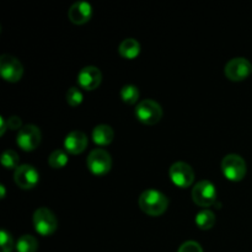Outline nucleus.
Listing matches in <instances>:
<instances>
[{"label":"nucleus","instance_id":"5701e85b","mask_svg":"<svg viewBox=\"0 0 252 252\" xmlns=\"http://www.w3.org/2000/svg\"><path fill=\"white\" fill-rule=\"evenodd\" d=\"M0 248L1 252H11L14 249V240H12L11 234L6 230L0 231Z\"/></svg>","mask_w":252,"mask_h":252},{"label":"nucleus","instance_id":"6ab92c4d","mask_svg":"<svg viewBox=\"0 0 252 252\" xmlns=\"http://www.w3.org/2000/svg\"><path fill=\"white\" fill-rule=\"evenodd\" d=\"M48 164L51 165L53 169H62L68 164V154L64 150L57 149L49 155Z\"/></svg>","mask_w":252,"mask_h":252},{"label":"nucleus","instance_id":"aec40b11","mask_svg":"<svg viewBox=\"0 0 252 252\" xmlns=\"http://www.w3.org/2000/svg\"><path fill=\"white\" fill-rule=\"evenodd\" d=\"M121 97L128 105H133L138 101L139 98V90H138L137 86L134 85H125L122 89H121Z\"/></svg>","mask_w":252,"mask_h":252},{"label":"nucleus","instance_id":"423d86ee","mask_svg":"<svg viewBox=\"0 0 252 252\" xmlns=\"http://www.w3.org/2000/svg\"><path fill=\"white\" fill-rule=\"evenodd\" d=\"M41 130L34 125H26L19 130L16 143L25 152H32L41 143Z\"/></svg>","mask_w":252,"mask_h":252},{"label":"nucleus","instance_id":"2eb2a0df","mask_svg":"<svg viewBox=\"0 0 252 252\" xmlns=\"http://www.w3.org/2000/svg\"><path fill=\"white\" fill-rule=\"evenodd\" d=\"M115 133L108 125H98L93 130V140L97 145H108L113 140Z\"/></svg>","mask_w":252,"mask_h":252},{"label":"nucleus","instance_id":"f257e3e1","mask_svg":"<svg viewBox=\"0 0 252 252\" xmlns=\"http://www.w3.org/2000/svg\"><path fill=\"white\" fill-rule=\"evenodd\" d=\"M169 206V199L157 189H147L139 197V207L144 213L152 217L161 216Z\"/></svg>","mask_w":252,"mask_h":252},{"label":"nucleus","instance_id":"a211bd4d","mask_svg":"<svg viewBox=\"0 0 252 252\" xmlns=\"http://www.w3.org/2000/svg\"><path fill=\"white\" fill-rule=\"evenodd\" d=\"M15 248L17 252H36L38 249V243L32 235H22L16 241Z\"/></svg>","mask_w":252,"mask_h":252},{"label":"nucleus","instance_id":"9b49d317","mask_svg":"<svg viewBox=\"0 0 252 252\" xmlns=\"http://www.w3.org/2000/svg\"><path fill=\"white\" fill-rule=\"evenodd\" d=\"M14 180L20 189H33L39 181V174L32 165H20L14 174Z\"/></svg>","mask_w":252,"mask_h":252},{"label":"nucleus","instance_id":"a878e982","mask_svg":"<svg viewBox=\"0 0 252 252\" xmlns=\"http://www.w3.org/2000/svg\"><path fill=\"white\" fill-rule=\"evenodd\" d=\"M0 123H1V129H0V134H4L5 129H6V122H5L4 117H0Z\"/></svg>","mask_w":252,"mask_h":252},{"label":"nucleus","instance_id":"9d476101","mask_svg":"<svg viewBox=\"0 0 252 252\" xmlns=\"http://www.w3.org/2000/svg\"><path fill=\"white\" fill-rule=\"evenodd\" d=\"M224 73L226 78L233 81L245 80L252 73V65L246 58H233L226 63Z\"/></svg>","mask_w":252,"mask_h":252},{"label":"nucleus","instance_id":"20e7f679","mask_svg":"<svg viewBox=\"0 0 252 252\" xmlns=\"http://www.w3.org/2000/svg\"><path fill=\"white\" fill-rule=\"evenodd\" d=\"M135 116L144 125H155L162 117V108L153 100H143L135 107Z\"/></svg>","mask_w":252,"mask_h":252},{"label":"nucleus","instance_id":"4be33fe9","mask_svg":"<svg viewBox=\"0 0 252 252\" xmlns=\"http://www.w3.org/2000/svg\"><path fill=\"white\" fill-rule=\"evenodd\" d=\"M83 93H81L80 89L78 88H70L68 91H66V102L70 106L75 107V106H79L81 102H83Z\"/></svg>","mask_w":252,"mask_h":252},{"label":"nucleus","instance_id":"b1692460","mask_svg":"<svg viewBox=\"0 0 252 252\" xmlns=\"http://www.w3.org/2000/svg\"><path fill=\"white\" fill-rule=\"evenodd\" d=\"M177 252H203V249L196 241H186L180 246Z\"/></svg>","mask_w":252,"mask_h":252},{"label":"nucleus","instance_id":"0eeeda50","mask_svg":"<svg viewBox=\"0 0 252 252\" xmlns=\"http://www.w3.org/2000/svg\"><path fill=\"white\" fill-rule=\"evenodd\" d=\"M0 74L6 81L16 83L22 78L24 66H22L21 62L15 58L14 56L2 54L0 57Z\"/></svg>","mask_w":252,"mask_h":252},{"label":"nucleus","instance_id":"ddd939ff","mask_svg":"<svg viewBox=\"0 0 252 252\" xmlns=\"http://www.w3.org/2000/svg\"><path fill=\"white\" fill-rule=\"evenodd\" d=\"M93 15V6L86 1H76L70 6L68 11L69 20L73 24L83 25L91 19Z\"/></svg>","mask_w":252,"mask_h":252},{"label":"nucleus","instance_id":"39448f33","mask_svg":"<svg viewBox=\"0 0 252 252\" xmlns=\"http://www.w3.org/2000/svg\"><path fill=\"white\" fill-rule=\"evenodd\" d=\"M88 169L96 176H102L106 175L111 170L112 166V159L111 155L103 149H94L89 154L88 160Z\"/></svg>","mask_w":252,"mask_h":252},{"label":"nucleus","instance_id":"7ed1b4c3","mask_svg":"<svg viewBox=\"0 0 252 252\" xmlns=\"http://www.w3.org/2000/svg\"><path fill=\"white\" fill-rule=\"evenodd\" d=\"M33 225L38 234L43 236L52 235L58 228V221L56 216L48 208H38L33 214Z\"/></svg>","mask_w":252,"mask_h":252},{"label":"nucleus","instance_id":"f8f14e48","mask_svg":"<svg viewBox=\"0 0 252 252\" xmlns=\"http://www.w3.org/2000/svg\"><path fill=\"white\" fill-rule=\"evenodd\" d=\"M102 80V74L96 66L89 65L81 69L78 74V83L85 90H95Z\"/></svg>","mask_w":252,"mask_h":252},{"label":"nucleus","instance_id":"bb28decb","mask_svg":"<svg viewBox=\"0 0 252 252\" xmlns=\"http://www.w3.org/2000/svg\"><path fill=\"white\" fill-rule=\"evenodd\" d=\"M0 191H1V198H4V197H5V187L2 186V185L0 186Z\"/></svg>","mask_w":252,"mask_h":252},{"label":"nucleus","instance_id":"dca6fc26","mask_svg":"<svg viewBox=\"0 0 252 252\" xmlns=\"http://www.w3.org/2000/svg\"><path fill=\"white\" fill-rule=\"evenodd\" d=\"M118 52L123 58L134 59L140 53V44L134 38H126L121 42Z\"/></svg>","mask_w":252,"mask_h":252},{"label":"nucleus","instance_id":"4468645a","mask_svg":"<svg viewBox=\"0 0 252 252\" xmlns=\"http://www.w3.org/2000/svg\"><path fill=\"white\" fill-rule=\"evenodd\" d=\"M88 147V137L81 130H73L64 139V148L70 154H80Z\"/></svg>","mask_w":252,"mask_h":252},{"label":"nucleus","instance_id":"f03ea898","mask_svg":"<svg viewBox=\"0 0 252 252\" xmlns=\"http://www.w3.org/2000/svg\"><path fill=\"white\" fill-rule=\"evenodd\" d=\"M221 171L230 181H240L246 175V162L240 155L228 154L221 161Z\"/></svg>","mask_w":252,"mask_h":252},{"label":"nucleus","instance_id":"393cba45","mask_svg":"<svg viewBox=\"0 0 252 252\" xmlns=\"http://www.w3.org/2000/svg\"><path fill=\"white\" fill-rule=\"evenodd\" d=\"M7 127L11 128V129H19V128L21 129V120L19 117H16V116H12L7 121Z\"/></svg>","mask_w":252,"mask_h":252},{"label":"nucleus","instance_id":"f3484780","mask_svg":"<svg viewBox=\"0 0 252 252\" xmlns=\"http://www.w3.org/2000/svg\"><path fill=\"white\" fill-rule=\"evenodd\" d=\"M196 224L202 230H208V229L213 228L214 224H216V216L209 209H204V211L197 213Z\"/></svg>","mask_w":252,"mask_h":252},{"label":"nucleus","instance_id":"6e6552de","mask_svg":"<svg viewBox=\"0 0 252 252\" xmlns=\"http://www.w3.org/2000/svg\"><path fill=\"white\" fill-rule=\"evenodd\" d=\"M192 198L199 207H209L216 202L217 189L211 181H199L192 189Z\"/></svg>","mask_w":252,"mask_h":252},{"label":"nucleus","instance_id":"1a4fd4ad","mask_svg":"<svg viewBox=\"0 0 252 252\" xmlns=\"http://www.w3.org/2000/svg\"><path fill=\"white\" fill-rule=\"evenodd\" d=\"M170 179L176 185L177 187L186 189L189 187L194 181V172L193 169L189 164L182 161H177L172 164L170 167Z\"/></svg>","mask_w":252,"mask_h":252},{"label":"nucleus","instance_id":"412c9836","mask_svg":"<svg viewBox=\"0 0 252 252\" xmlns=\"http://www.w3.org/2000/svg\"><path fill=\"white\" fill-rule=\"evenodd\" d=\"M1 164L6 169H14L19 167V155L16 152L11 149H7L1 155Z\"/></svg>","mask_w":252,"mask_h":252}]
</instances>
